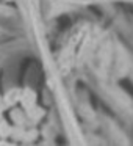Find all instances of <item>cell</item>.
Returning <instances> with one entry per match:
<instances>
[{
	"instance_id": "cell-1",
	"label": "cell",
	"mask_w": 133,
	"mask_h": 146,
	"mask_svg": "<svg viewBox=\"0 0 133 146\" xmlns=\"http://www.w3.org/2000/svg\"><path fill=\"white\" fill-rule=\"evenodd\" d=\"M19 98H20L22 105L27 108V110H28L30 107H35V98H36V94H35V91H32L30 88L24 90L22 96H19Z\"/></svg>"
},
{
	"instance_id": "cell-2",
	"label": "cell",
	"mask_w": 133,
	"mask_h": 146,
	"mask_svg": "<svg viewBox=\"0 0 133 146\" xmlns=\"http://www.w3.org/2000/svg\"><path fill=\"white\" fill-rule=\"evenodd\" d=\"M19 96H20V93H19V90H11L10 93H8L7 96H5V104L7 105H11V104H14V102L19 99Z\"/></svg>"
},
{
	"instance_id": "cell-3",
	"label": "cell",
	"mask_w": 133,
	"mask_h": 146,
	"mask_svg": "<svg viewBox=\"0 0 133 146\" xmlns=\"http://www.w3.org/2000/svg\"><path fill=\"white\" fill-rule=\"evenodd\" d=\"M11 133V127H10V124H7L5 121H2L0 123V137H8Z\"/></svg>"
},
{
	"instance_id": "cell-4",
	"label": "cell",
	"mask_w": 133,
	"mask_h": 146,
	"mask_svg": "<svg viewBox=\"0 0 133 146\" xmlns=\"http://www.w3.org/2000/svg\"><path fill=\"white\" fill-rule=\"evenodd\" d=\"M42 110L41 108H33V107H30L28 108V116L30 118H33V119H39V118L42 116Z\"/></svg>"
},
{
	"instance_id": "cell-5",
	"label": "cell",
	"mask_w": 133,
	"mask_h": 146,
	"mask_svg": "<svg viewBox=\"0 0 133 146\" xmlns=\"http://www.w3.org/2000/svg\"><path fill=\"white\" fill-rule=\"evenodd\" d=\"M13 118H14L16 121H19L20 124H22V121H24V115H22V113H19V115H17V110H14V113H13Z\"/></svg>"
},
{
	"instance_id": "cell-6",
	"label": "cell",
	"mask_w": 133,
	"mask_h": 146,
	"mask_svg": "<svg viewBox=\"0 0 133 146\" xmlns=\"http://www.w3.org/2000/svg\"><path fill=\"white\" fill-rule=\"evenodd\" d=\"M5 107H7V104H5V101H3V99L0 98V111L3 110V108H5Z\"/></svg>"
}]
</instances>
